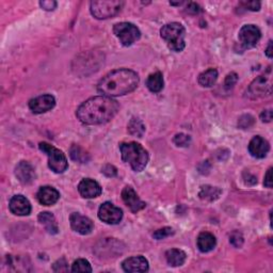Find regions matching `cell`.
I'll list each match as a JSON object with an SVG mask.
<instances>
[{
  "label": "cell",
  "instance_id": "9c48e42d",
  "mask_svg": "<svg viewBox=\"0 0 273 273\" xmlns=\"http://www.w3.org/2000/svg\"><path fill=\"white\" fill-rule=\"evenodd\" d=\"M261 38V32L255 25H244L239 31V41L243 48H253Z\"/></svg>",
  "mask_w": 273,
  "mask_h": 273
},
{
  "label": "cell",
  "instance_id": "74e56055",
  "mask_svg": "<svg viewBox=\"0 0 273 273\" xmlns=\"http://www.w3.org/2000/svg\"><path fill=\"white\" fill-rule=\"evenodd\" d=\"M188 13H190V14H198L200 13L202 10H201V8L198 4H194V3H190L189 5L187 6V10H186Z\"/></svg>",
  "mask_w": 273,
  "mask_h": 273
},
{
  "label": "cell",
  "instance_id": "603a6c76",
  "mask_svg": "<svg viewBox=\"0 0 273 273\" xmlns=\"http://www.w3.org/2000/svg\"><path fill=\"white\" fill-rule=\"evenodd\" d=\"M164 76L161 72L151 74L147 79V87L153 93H159L164 89Z\"/></svg>",
  "mask_w": 273,
  "mask_h": 273
},
{
  "label": "cell",
  "instance_id": "4316f807",
  "mask_svg": "<svg viewBox=\"0 0 273 273\" xmlns=\"http://www.w3.org/2000/svg\"><path fill=\"white\" fill-rule=\"evenodd\" d=\"M70 156L73 160L78 161L80 164H85L90 160V155L88 152H85L82 148H80L79 145L74 144L73 147L70 150Z\"/></svg>",
  "mask_w": 273,
  "mask_h": 273
},
{
  "label": "cell",
  "instance_id": "e575fe53",
  "mask_svg": "<svg viewBox=\"0 0 273 273\" xmlns=\"http://www.w3.org/2000/svg\"><path fill=\"white\" fill-rule=\"evenodd\" d=\"M53 269H54V271H56V272H65V271H68L67 263H66L65 259L62 258V259L58 260L57 262H55Z\"/></svg>",
  "mask_w": 273,
  "mask_h": 273
},
{
  "label": "cell",
  "instance_id": "7402d4cb",
  "mask_svg": "<svg viewBox=\"0 0 273 273\" xmlns=\"http://www.w3.org/2000/svg\"><path fill=\"white\" fill-rule=\"evenodd\" d=\"M187 255L183 250L171 249L166 252V259L170 266L181 267L185 263Z\"/></svg>",
  "mask_w": 273,
  "mask_h": 273
},
{
  "label": "cell",
  "instance_id": "f546056e",
  "mask_svg": "<svg viewBox=\"0 0 273 273\" xmlns=\"http://www.w3.org/2000/svg\"><path fill=\"white\" fill-rule=\"evenodd\" d=\"M174 235V229L172 227H162L158 230H156L155 233L153 234V237L157 239V240H162V239H166L170 236Z\"/></svg>",
  "mask_w": 273,
  "mask_h": 273
},
{
  "label": "cell",
  "instance_id": "ac0fdd59",
  "mask_svg": "<svg viewBox=\"0 0 273 273\" xmlns=\"http://www.w3.org/2000/svg\"><path fill=\"white\" fill-rule=\"evenodd\" d=\"M15 175L24 185H29L36 181V171L28 161H21L15 168Z\"/></svg>",
  "mask_w": 273,
  "mask_h": 273
},
{
  "label": "cell",
  "instance_id": "f35d334b",
  "mask_svg": "<svg viewBox=\"0 0 273 273\" xmlns=\"http://www.w3.org/2000/svg\"><path fill=\"white\" fill-rule=\"evenodd\" d=\"M260 118H261L262 122H266V123L271 122V119H272V110L271 109L263 110L262 113L260 114Z\"/></svg>",
  "mask_w": 273,
  "mask_h": 273
},
{
  "label": "cell",
  "instance_id": "ab89813d",
  "mask_svg": "<svg viewBox=\"0 0 273 273\" xmlns=\"http://www.w3.org/2000/svg\"><path fill=\"white\" fill-rule=\"evenodd\" d=\"M272 168H269L266 175H264V181H263V185L266 186L267 188H272Z\"/></svg>",
  "mask_w": 273,
  "mask_h": 273
},
{
  "label": "cell",
  "instance_id": "4dcf8cb0",
  "mask_svg": "<svg viewBox=\"0 0 273 273\" xmlns=\"http://www.w3.org/2000/svg\"><path fill=\"white\" fill-rule=\"evenodd\" d=\"M243 236L240 232H238V230H235L229 236V242L232 243L235 247H241L243 244Z\"/></svg>",
  "mask_w": 273,
  "mask_h": 273
},
{
  "label": "cell",
  "instance_id": "30bf717a",
  "mask_svg": "<svg viewBox=\"0 0 273 273\" xmlns=\"http://www.w3.org/2000/svg\"><path fill=\"white\" fill-rule=\"evenodd\" d=\"M98 218L107 224H117L123 218V211L110 202H106L98 209Z\"/></svg>",
  "mask_w": 273,
  "mask_h": 273
},
{
  "label": "cell",
  "instance_id": "9a60e30c",
  "mask_svg": "<svg viewBox=\"0 0 273 273\" xmlns=\"http://www.w3.org/2000/svg\"><path fill=\"white\" fill-rule=\"evenodd\" d=\"M122 199L126 204V206L134 213L142 210L143 208H145V206H147V204L140 200L138 194H136V192L129 186L125 187L123 189Z\"/></svg>",
  "mask_w": 273,
  "mask_h": 273
},
{
  "label": "cell",
  "instance_id": "ffe728a7",
  "mask_svg": "<svg viewBox=\"0 0 273 273\" xmlns=\"http://www.w3.org/2000/svg\"><path fill=\"white\" fill-rule=\"evenodd\" d=\"M196 243H198V247L201 252L207 253L215 249L217 244V239L211 233L203 232L199 235Z\"/></svg>",
  "mask_w": 273,
  "mask_h": 273
},
{
  "label": "cell",
  "instance_id": "d6986e66",
  "mask_svg": "<svg viewBox=\"0 0 273 273\" xmlns=\"http://www.w3.org/2000/svg\"><path fill=\"white\" fill-rule=\"evenodd\" d=\"M37 199L40 204L44 205V206H51V205L56 204L60 199V193L54 187L44 186L41 187L38 193Z\"/></svg>",
  "mask_w": 273,
  "mask_h": 273
},
{
  "label": "cell",
  "instance_id": "5bb4252c",
  "mask_svg": "<svg viewBox=\"0 0 273 273\" xmlns=\"http://www.w3.org/2000/svg\"><path fill=\"white\" fill-rule=\"evenodd\" d=\"M78 191L84 199H95L101 194L100 185L91 178H84L78 185Z\"/></svg>",
  "mask_w": 273,
  "mask_h": 273
},
{
  "label": "cell",
  "instance_id": "d4e9b609",
  "mask_svg": "<svg viewBox=\"0 0 273 273\" xmlns=\"http://www.w3.org/2000/svg\"><path fill=\"white\" fill-rule=\"evenodd\" d=\"M222 193V191L217 187H211V186H203L201 188V191L199 193V196L204 200V201H208V202H212L217 200L220 194Z\"/></svg>",
  "mask_w": 273,
  "mask_h": 273
},
{
  "label": "cell",
  "instance_id": "7a4b0ae2",
  "mask_svg": "<svg viewBox=\"0 0 273 273\" xmlns=\"http://www.w3.org/2000/svg\"><path fill=\"white\" fill-rule=\"evenodd\" d=\"M139 81L140 78L135 72L128 68H118L102 77L97 84V91L108 97L122 96L134 91Z\"/></svg>",
  "mask_w": 273,
  "mask_h": 273
},
{
  "label": "cell",
  "instance_id": "8d00e7d4",
  "mask_svg": "<svg viewBox=\"0 0 273 273\" xmlns=\"http://www.w3.org/2000/svg\"><path fill=\"white\" fill-rule=\"evenodd\" d=\"M244 9L250 11H258L260 9V3L258 2H249V3H241Z\"/></svg>",
  "mask_w": 273,
  "mask_h": 273
},
{
  "label": "cell",
  "instance_id": "5b68a950",
  "mask_svg": "<svg viewBox=\"0 0 273 273\" xmlns=\"http://www.w3.org/2000/svg\"><path fill=\"white\" fill-rule=\"evenodd\" d=\"M39 148L43 153H45L47 155L48 167L51 169V171H54L55 173L58 174L65 172L68 168V164L65 155L61 151L46 142H41L39 144Z\"/></svg>",
  "mask_w": 273,
  "mask_h": 273
},
{
  "label": "cell",
  "instance_id": "277c9868",
  "mask_svg": "<svg viewBox=\"0 0 273 273\" xmlns=\"http://www.w3.org/2000/svg\"><path fill=\"white\" fill-rule=\"evenodd\" d=\"M160 36L167 43L168 47L172 51L181 53V51L185 49L186 30L182 24L170 23L165 25L160 30Z\"/></svg>",
  "mask_w": 273,
  "mask_h": 273
},
{
  "label": "cell",
  "instance_id": "1f68e13d",
  "mask_svg": "<svg viewBox=\"0 0 273 273\" xmlns=\"http://www.w3.org/2000/svg\"><path fill=\"white\" fill-rule=\"evenodd\" d=\"M254 124V118L251 115H243L240 118H239L238 125L240 126L242 129H246V128H250Z\"/></svg>",
  "mask_w": 273,
  "mask_h": 273
},
{
  "label": "cell",
  "instance_id": "e0dca14e",
  "mask_svg": "<svg viewBox=\"0 0 273 273\" xmlns=\"http://www.w3.org/2000/svg\"><path fill=\"white\" fill-rule=\"evenodd\" d=\"M122 268L125 272L128 273L147 272L149 270V261L141 255L132 256V257L126 258L122 262Z\"/></svg>",
  "mask_w": 273,
  "mask_h": 273
},
{
  "label": "cell",
  "instance_id": "8fae6325",
  "mask_svg": "<svg viewBox=\"0 0 273 273\" xmlns=\"http://www.w3.org/2000/svg\"><path fill=\"white\" fill-rule=\"evenodd\" d=\"M71 227L76 233L80 235H89L94 228V223L91 219L80 215L79 212H73L70 216Z\"/></svg>",
  "mask_w": 273,
  "mask_h": 273
},
{
  "label": "cell",
  "instance_id": "60d3db41",
  "mask_svg": "<svg viewBox=\"0 0 273 273\" xmlns=\"http://www.w3.org/2000/svg\"><path fill=\"white\" fill-rule=\"evenodd\" d=\"M266 55L268 58H272V41H269V44H268V47L266 49Z\"/></svg>",
  "mask_w": 273,
  "mask_h": 273
},
{
  "label": "cell",
  "instance_id": "3957f363",
  "mask_svg": "<svg viewBox=\"0 0 273 273\" xmlns=\"http://www.w3.org/2000/svg\"><path fill=\"white\" fill-rule=\"evenodd\" d=\"M122 159L129 165L134 172H142L148 166L149 153L141 144L136 142H123L119 144Z\"/></svg>",
  "mask_w": 273,
  "mask_h": 273
},
{
  "label": "cell",
  "instance_id": "7c38bea8",
  "mask_svg": "<svg viewBox=\"0 0 273 273\" xmlns=\"http://www.w3.org/2000/svg\"><path fill=\"white\" fill-rule=\"evenodd\" d=\"M56 106V99L50 94H45L36 98H32L29 101V108L33 113L41 114L45 113Z\"/></svg>",
  "mask_w": 273,
  "mask_h": 273
},
{
  "label": "cell",
  "instance_id": "52a82bcc",
  "mask_svg": "<svg viewBox=\"0 0 273 273\" xmlns=\"http://www.w3.org/2000/svg\"><path fill=\"white\" fill-rule=\"evenodd\" d=\"M123 2L109 0V2H92L90 4L91 14L97 20H107L115 16L122 10Z\"/></svg>",
  "mask_w": 273,
  "mask_h": 273
},
{
  "label": "cell",
  "instance_id": "d590c367",
  "mask_svg": "<svg viewBox=\"0 0 273 273\" xmlns=\"http://www.w3.org/2000/svg\"><path fill=\"white\" fill-rule=\"evenodd\" d=\"M40 6L45 11H54L57 7V3L54 2V0H51V2L50 0H45V2H41Z\"/></svg>",
  "mask_w": 273,
  "mask_h": 273
},
{
  "label": "cell",
  "instance_id": "484cf974",
  "mask_svg": "<svg viewBox=\"0 0 273 273\" xmlns=\"http://www.w3.org/2000/svg\"><path fill=\"white\" fill-rule=\"evenodd\" d=\"M128 132L131 135L138 136V138H142L143 133L145 132V126L143 122L138 117H132L127 126Z\"/></svg>",
  "mask_w": 273,
  "mask_h": 273
},
{
  "label": "cell",
  "instance_id": "4fadbf2b",
  "mask_svg": "<svg viewBox=\"0 0 273 273\" xmlns=\"http://www.w3.org/2000/svg\"><path fill=\"white\" fill-rule=\"evenodd\" d=\"M9 209L15 216H28L31 212V204L24 195H14L9 202Z\"/></svg>",
  "mask_w": 273,
  "mask_h": 273
},
{
  "label": "cell",
  "instance_id": "836d02e7",
  "mask_svg": "<svg viewBox=\"0 0 273 273\" xmlns=\"http://www.w3.org/2000/svg\"><path fill=\"white\" fill-rule=\"evenodd\" d=\"M101 172L104 173L107 177H114L117 174V170L115 167L111 165H106L104 168L101 169Z\"/></svg>",
  "mask_w": 273,
  "mask_h": 273
},
{
  "label": "cell",
  "instance_id": "6da1fadb",
  "mask_svg": "<svg viewBox=\"0 0 273 273\" xmlns=\"http://www.w3.org/2000/svg\"><path fill=\"white\" fill-rule=\"evenodd\" d=\"M118 102L105 95L94 96L78 107L76 115L85 125H101L111 121L118 112Z\"/></svg>",
  "mask_w": 273,
  "mask_h": 273
},
{
  "label": "cell",
  "instance_id": "ba28073f",
  "mask_svg": "<svg viewBox=\"0 0 273 273\" xmlns=\"http://www.w3.org/2000/svg\"><path fill=\"white\" fill-rule=\"evenodd\" d=\"M113 33L123 46H131L141 38V32L131 23H118L113 26Z\"/></svg>",
  "mask_w": 273,
  "mask_h": 273
},
{
  "label": "cell",
  "instance_id": "f1b7e54d",
  "mask_svg": "<svg viewBox=\"0 0 273 273\" xmlns=\"http://www.w3.org/2000/svg\"><path fill=\"white\" fill-rule=\"evenodd\" d=\"M173 142L178 148H187V147H189V144L191 142V138L186 133H177L174 136Z\"/></svg>",
  "mask_w": 273,
  "mask_h": 273
},
{
  "label": "cell",
  "instance_id": "44dd1931",
  "mask_svg": "<svg viewBox=\"0 0 273 273\" xmlns=\"http://www.w3.org/2000/svg\"><path fill=\"white\" fill-rule=\"evenodd\" d=\"M39 222L45 226V229L47 230V233L50 235H56L59 232V227H58V223L56 221V218L54 217L53 213L50 212H41L39 217Z\"/></svg>",
  "mask_w": 273,
  "mask_h": 273
},
{
  "label": "cell",
  "instance_id": "8992f818",
  "mask_svg": "<svg viewBox=\"0 0 273 273\" xmlns=\"http://www.w3.org/2000/svg\"><path fill=\"white\" fill-rule=\"evenodd\" d=\"M272 94V75L269 70L264 75L258 76L246 90V97L257 99L268 97Z\"/></svg>",
  "mask_w": 273,
  "mask_h": 273
},
{
  "label": "cell",
  "instance_id": "cb8c5ba5",
  "mask_svg": "<svg viewBox=\"0 0 273 273\" xmlns=\"http://www.w3.org/2000/svg\"><path fill=\"white\" fill-rule=\"evenodd\" d=\"M218 79V71L216 68H209V70L203 72L199 76V83L204 88H210L216 83Z\"/></svg>",
  "mask_w": 273,
  "mask_h": 273
},
{
  "label": "cell",
  "instance_id": "d6a6232c",
  "mask_svg": "<svg viewBox=\"0 0 273 273\" xmlns=\"http://www.w3.org/2000/svg\"><path fill=\"white\" fill-rule=\"evenodd\" d=\"M238 81V75L236 73H230L226 76L225 78V82H224V85L226 89H232L234 85L237 83Z\"/></svg>",
  "mask_w": 273,
  "mask_h": 273
},
{
  "label": "cell",
  "instance_id": "83f0119b",
  "mask_svg": "<svg viewBox=\"0 0 273 273\" xmlns=\"http://www.w3.org/2000/svg\"><path fill=\"white\" fill-rule=\"evenodd\" d=\"M72 272H92V267L87 259L79 258L72 264Z\"/></svg>",
  "mask_w": 273,
  "mask_h": 273
},
{
  "label": "cell",
  "instance_id": "2e32d148",
  "mask_svg": "<svg viewBox=\"0 0 273 273\" xmlns=\"http://www.w3.org/2000/svg\"><path fill=\"white\" fill-rule=\"evenodd\" d=\"M247 149H249V153L254 158L261 159L267 156V154L270 151V145L269 142L266 139H263L262 136L256 135L250 141Z\"/></svg>",
  "mask_w": 273,
  "mask_h": 273
}]
</instances>
